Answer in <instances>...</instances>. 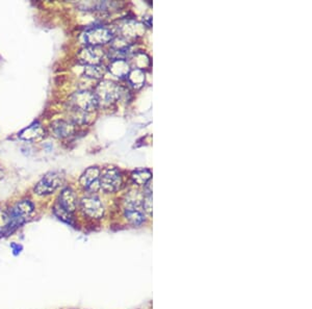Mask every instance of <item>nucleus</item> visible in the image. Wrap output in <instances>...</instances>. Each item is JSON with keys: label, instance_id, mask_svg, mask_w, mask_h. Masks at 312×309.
<instances>
[{"label": "nucleus", "instance_id": "1", "mask_svg": "<svg viewBox=\"0 0 312 309\" xmlns=\"http://www.w3.org/2000/svg\"><path fill=\"white\" fill-rule=\"evenodd\" d=\"M144 194L138 190H130L124 200V214L127 221L138 226L146 221V213L143 206Z\"/></svg>", "mask_w": 312, "mask_h": 309}, {"label": "nucleus", "instance_id": "2", "mask_svg": "<svg viewBox=\"0 0 312 309\" xmlns=\"http://www.w3.org/2000/svg\"><path fill=\"white\" fill-rule=\"evenodd\" d=\"M98 104L95 93L89 91H80L74 93L69 99V106L71 111L89 114L94 112Z\"/></svg>", "mask_w": 312, "mask_h": 309}, {"label": "nucleus", "instance_id": "3", "mask_svg": "<svg viewBox=\"0 0 312 309\" xmlns=\"http://www.w3.org/2000/svg\"><path fill=\"white\" fill-rule=\"evenodd\" d=\"M123 94L122 88L116 82L111 80H104L98 85L95 95L98 100V104L111 105L121 98Z\"/></svg>", "mask_w": 312, "mask_h": 309}, {"label": "nucleus", "instance_id": "4", "mask_svg": "<svg viewBox=\"0 0 312 309\" xmlns=\"http://www.w3.org/2000/svg\"><path fill=\"white\" fill-rule=\"evenodd\" d=\"M34 204L29 200H22V201L16 203L12 207V210L7 213L11 230L14 231L16 228L25 223L34 214Z\"/></svg>", "mask_w": 312, "mask_h": 309}, {"label": "nucleus", "instance_id": "5", "mask_svg": "<svg viewBox=\"0 0 312 309\" xmlns=\"http://www.w3.org/2000/svg\"><path fill=\"white\" fill-rule=\"evenodd\" d=\"M65 181L64 175L61 172L47 173L35 187V193L39 196L51 195L59 190Z\"/></svg>", "mask_w": 312, "mask_h": 309}, {"label": "nucleus", "instance_id": "6", "mask_svg": "<svg viewBox=\"0 0 312 309\" xmlns=\"http://www.w3.org/2000/svg\"><path fill=\"white\" fill-rule=\"evenodd\" d=\"M85 42L89 46L100 47L109 42H111L113 39L112 31L104 26H96L89 29L84 35Z\"/></svg>", "mask_w": 312, "mask_h": 309}, {"label": "nucleus", "instance_id": "7", "mask_svg": "<svg viewBox=\"0 0 312 309\" xmlns=\"http://www.w3.org/2000/svg\"><path fill=\"white\" fill-rule=\"evenodd\" d=\"M99 186L105 193H114V191H117L122 186V177L120 172L113 168L106 169L100 175Z\"/></svg>", "mask_w": 312, "mask_h": 309}, {"label": "nucleus", "instance_id": "8", "mask_svg": "<svg viewBox=\"0 0 312 309\" xmlns=\"http://www.w3.org/2000/svg\"><path fill=\"white\" fill-rule=\"evenodd\" d=\"M80 206L83 212L89 218L100 219L104 214V206L99 199L95 196H87L81 199Z\"/></svg>", "mask_w": 312, "mask_h": 309}, {"label": "nucleus", "instance_id": "9", "mask_svg": "<svg viewBox=\"0 0 312 309\" xmlns=\"http://www.w3.org/2000/svg\"><path fill=\"white\" fill-rule=\"evenodd\" d=\"M99 178H100V170L97 166H91L86 172L81 175L80 177V185L87 190L97 191L100 189L99 186Z\"/></svg>", "mask_w": 312, "mask_h": 309}, {"label": "nucleus", "instance_id": "10", "mask_svg": "<svg viewBox=\"0 0 312 309\" xmlns=\"http://www.w3.org/2000/svg\"><path fill=\"white\" fill-rule=\"evenodd\" d=\"M104 57V51L101 47L88 46L79 53V61L87 66L99 65Z\"/></svg>", "mask_w": 312, "mask_h": 309}, {"label": "nucleus", "instance_id": "11", "mask_svg": "<svg viewBox=\"0 0 312 309\" xmlns=\"http://www.w3.org/2000/svg\"><path fill=\"white\" fill-rule=\"evenodd\" d=\"M59 205L70 214H72L76 210L77 199L75 194H74V191L71 189L67 188L62 190L59 198Z\"/></svg>", "mask_w": 312, "mask_h": 309}, {"label": "nucleus", "instance_id": "12", "mask_svg": "<svg viewBox=\"0 0 312 309\" xmlns=\"http://www.w3.org/2000/svg\"><path fill=\"white\" fill-rule=\"evenodd\" d=\"M51 131L54 137L64 139L73 135V132L75 131V126L72 122L57 120L51 124Z\"/></svg>", "mask_w": 312, "mask_h": 309}, {"label": "nucleus", "instance_id": "13", "mask_svg": "<svg viewBox=\"0 0 312 309\" xmlns=\"http://www.w3.org/2000/svg\"><path fill=\"white\" fill-rule=\"evenodd\" d=\"M109 70L114 77L125 78L128 76L131 68L127 61L117 60V61H111V63L109 66Z\"/></svg>", "mask_w": 312, "mask_h": 309}, {"label": "nucleus", "instance_id": "14", "mask_svg": "<svg viewBox=\"0 0 312 309\" xmlns=\"http://www.w3.org/2000/svg\"><path fill=\"white\" fill-rule=\"evenodd\" d=\"M121 31L123 36L126 38H135L142 36V33L145 31L144 25L135 22V21H127L121 26Z\"/></svg>", "mask_w": 312, "mask_h": 309}, {"label": "nucleus", "instance_id": "15", "mask_svg": "<svg viewBox=\"0 0 312 309\" xmlns=\"http://www.w3.org/2000/svg\"><path fill=\"white\" fill-rule=\"evenodd\" d=\"M44 136V129L40 125H31L28 128L20 132L19 137L25 141H36Z\"/></svg>", "mask_w": 312, "mask_h": 309}, {"label": "nucleus", "instance_id": "16", "mask_svg": "<svg viewBox=\"0 0 312 309\" xmlns=\"http://www.w3.org/2000/svg\"><path fill=\"white\" fill-rule=\"evenodd\" d=\"M127 78H128V81H129L130 85L135 89L142 88L144 86L145 80H146L144 71L139 70V69H135V68L130 70Z\"/></svg>", "mask_w": 312, "mask_h": 309}, {"label": "nucleus", "instance_id": "17", "mask_svg": "<svg viewBox=\"0 0 312 309\" xmlns=\"http://www.w3.org/2000/svg\"><path fill=\"white\" fill-rule=\"evenodd\" d=\"M151 172L147 169H139L131 174V178L138 186H146L151 180Z\"/></svg>", "mask_w": 312, "mask_h": 309}, {"label": "nucleus", "instance_id": "18", "mask_svg": "<svg viewBox=\"0 0 312 309\" xmlns=\"http://www.w3.org/2000/svg\"><path fill=\"white\" fill-rule=\"evenodd\" d=\"M106 73V68L102 65H91V66H86L85 67V74L88 77L95 78V79H100L102 78Z\"/></svg>", "mask_w": 312, "mask_h": 309}, {"label": "nucleus", "instance_id": "19", "mask_svg": "<svg viewBox=\"0 0 312 309\" xmlns=\"http://www.w3.org/2000/svg\"><path fill=\"white\" fill-rule=\"evenodd\" d=\"M133 63L134 65V67H136L135 69H139L143 70L146 67L149 66L150 64V60L145 53H137L133 60Z\"/></svg>", "mask_w": 312, "mask_h": 309}, {"label": "nucleus", "instance_id": "20", "mask_svg": "<svg viewBox=\"0 0 312 309\" xmlns=\"http://www.w3.org/2000/svg\"><path fill=\"white\" fill-rule=\"evenodd\" d=\"M54 211V214L57 215V218H59L60 220L66 222V223H69V224H72V219H71V214L68 213L67 211H65L64 208H62L59 204H56L53 208Z\"/></svg>", "mask_w": 312, "mask_h": 309}, {"label": "nucleus", "instance_id": "21", "mask_svg": "<svg viewBox=\"0 0 312 309\" xmlns=\"http://www.w3.org/2000/svg\"><path fill=\"white\" fill-rule=\"evenodd\" d=\"M1 176H2V174H1V170H0V177H1Z\"/></svg>", "mask_w": 312, "mask_h": 309}]
</instances>
